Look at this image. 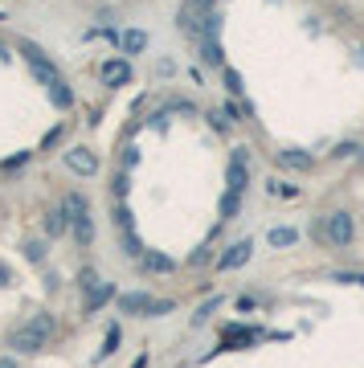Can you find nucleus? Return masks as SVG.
<instances>
[{
	"label": "nucleus",
	"instance_id": "28",
	"mask_svg": "<svg viewBox=\"0 0 364 368\" xmlns=\"http://www.w3.org/2000/svg\"><path fill=\"white\" fill-rule=\"evenodd\" d=\"M127 189H131V180H127V172H119L115 176V196H127Z\"/></svg>",
	"mask_w": 364,
	"mask_h": 368
},
{
	"label": "nucleus",
	"instance_id": "18",
	"mask_svg": "<svg viewBox=\"0 0 364 368\" xmlns=\"http://www.w3.org/2000/svg\"><path fill=\"white\" fill-rule=\"evenodd\" d=\"M245 180H250V168L245 164H229V193H242Z\"/></svg>",
	"mask_w": 364,
	"mask_h": 368
},
{
	"label": "nucleus",
	"instance_id": "12",
	"mask_svg": "<svg viewBox=\"0 0 364 368\" xmlns=\"http://www.w3.org/2000/svg\"><path fill=\"white\" fill-rule=\"evenodd\" d=\"M119 46H123V53H144L147 49V33L144 29H127V33H119Z\"/></svg>",
	"mask_w": 364,
	"mask_h": 368
},
{
	"label": "nucleus",
	"instance_id": "6",
	"mask_svg": "<svg viewBox=\"0 0 364 368\" xmlns=\"http://www.w3.org/2000/svg\"><path fill=\"white\" fill-rule=\"evenodd\" d=\"M250 254H254V242H234V245H225L221 250V258H217V270H238L250 262Z\"/></svg>",
	"mask_w": 364,
	"mask_h": 368
},
{
	"label": "nucleus",
	"instance_id": "10",
	"mask_svg": "<svg viewBox=\"0 0 364 368\" xmlns=\"http://www.w3.org/2000/svg\"><path fill=\"white\" fill-rule=\"evenodd\" d=\"M278 164H283V168H295V172H307L311 168V156L299 151V147H287V151H278Z\"/></svg>",
	"mask_w": 364,
	"mask_h": 368
},
{
	"label": "nucleus",
	"instance_id": "26",
	"mask_svg": "<svg viewBox=\"0 0 364 368\" xmlns=\"http://www.w3.org/2000/svg\"><path fill=\"white\" fill-rule=\"evenodd\" d=\"M356 151H360L356 144H340L336 151H332V156H336V160H348V156H356Z\"/></svg>",
	"mask_w": 364,
	"mask_h": 368
},
{
	"label": "nucleus",
	"instance_id": "19",
	"mask_svg": "<svg viewBox=\"0 0 364 368\" xmlns=\"http://www.w3.org/2000/svg\"><path fill=\"white\" fill-rule=\"evenodd\" d=\"M107 299H115V287H107V282H102V291H98V294H90L82 311H86V315H95V311L102 307V303H107Z\"/></svg>",
	"mask_w": 364,
	"mask_h": 368
},
{
	"label": "nucleus",
	"instance_id": "16",
	"mask_svg": "<svg viewBox=\"0 0 364 368\" xmlns=\"http://www.w3.org/2000/svg\"><path fill=\"white\" fill-rule=\"evenodd\" d=\"M62 209H66V217H70V221H74V217H82V213H90V205H86V196H82V193H70Z\"/></svg>",
	"mask_w": 364,
	"mask_h": 368
},
{
	"label": "nucleus",
	"instance_id": "22",
	"mask_svg": "<svg viewBox=\"0 0 364 368\" xmlns=\"http://www.w3.org/2000/svg\"><path fill=\"white\" fill-rule=\"evenodd\" d=\"M238 200H242V193H225V200H221V213L229 217V213H238Z\"/></svg>",
	"mask_w": 364,
	"mask_h": 368
},
{
	"label": "nucleus",
	"instance_id": "31",
	"mask_svg": "<svg viewBox=\"0 0 364 368\" xmlns=\"http://www.w3.org/2000/svg\"><path fill=\"white\" fill-rule=\"evenodd\" d=\"M189 262H193V266H205V262H209V250H196V254L189 258Z\"/></svg>",
	"mask_w": 364,
	"mask_h": 368
},
{
	"label": "nucleus",
	"instance_id": "25",
	"mask_svg": "<svg viewBox=\"0 0 364 368\" xmlns=\"http://www.w3.org/2000/svg\"><path fill=\"white\" fill-rule=\"evenodd\" d=\"M115 225H119V229H131V213H127V205L115 209Z\"/></svg>",
	"mask_w": 364,
	"mask_h": 368
},
{
	"label": "nucleus",
	"instance_id": "23",
	"mask_svg": "<svg viewBox=\"0 0 364 368\" xmlns=\"http://www.w3.org/2000/svg\"><path fill=\"white\" fill-rule=\"evenodd\" d=\"M221 119H225V123H229V119L238 123V119H242V107H238V102H225V107H221Z\"/></svg>",
	"mask_w": 364,
	"mask_h": 368
},
{
	"label": "nucleus",
	"instance_id": "30",
	"mask_svg": "<svg viewBox=\"0 0 364 368\" xmlns=\"http://www.w3.org/2000/svg\"><path fill=\"white\" fill-rule=\"evenodd\" d=\"M234 164H250V147H234Z\"/></svg>",
	"mask_w": 364,
	"mask_h": 368
},
{
	"label": "nucleus",
	"instance_id": "4",
	"mask_svg": "<svg viewBox=\"0 0 364 368\" xmlns=\"http://www.w3.org/2000/svg\"><path fill=\"white\" fill-rule=\"evenodd\" d=\"M62 164H66L74 176H95L98 172V151H90V147H70V151L62 156Z\"/></svg>",
	"mask_w": 364,
	"mask_h": 368
},
{
	"label": "nucleus",
	"instance_id": "34",
	"mask_svg": "<svg viewBox=\"0 0 364 368\" xmlns=\"http://www.w3.org/2000/svg\"><path fill=\"white\" fill-rule=\"evenodd\" d=\"M213 0H189V8H209Z\"/></svg>",
	"mask_w": 364,
	"mask_h": 368
},
{
	"label": "nucleus",
	"instance_id": "27",
	"mask_svg": "<svg viewBox=\"0 0 364 368\" xmlns=\"http://www.w3.org/2000/svg\"><path fill=\"white\" fill-rule=\"evenodd\" d=\"M172 74H176V66H172L168 57H164V62H156V78H172Z\"/></svg>",
	"mask_w": 364,
	"mask_h": 368
},
{
	"label": "nucleus",
	"instance_id": "7",
	"mask_svg": "<svg viewBox=\"0 0 364 368\" xmlns=\"http://www.w3.org/2000/svg\"><path fill=\"white\" fill-rule=\"evenodd\" d=\"M70 238H74V245H78V250H90V245H95V217H90V213L74 217L70 221Z\"/></svg>",
	"mask_w": 364,
	"mask_h": 368
},
{
	"label": "nucleus",
	"instance_id": "9",
	"mask_svg": "<svg viewBox=\"0 0 364 368\" xmlns=\"http://www.w3.org/2000/svg\"><path fill=\"white\" fill-rule=\"evenodd\" d=\"M267 245H270V250L299 245V229H295V225H274V229H267Z\"/></svg>",
	"mask_w": 364,
	"mask_h": 368
},
{
	"label": "nucleus",
	"instance_id": "35",
	"mask_svg": "<svg viewBox=\"0 0 364 368\" xmlns=\"http://www.w3.org/2000/svg\"><path fill=\"white\" fill-rule=\"evenodd\" d=\"M360 62H364V49H360Z\"/></svg>",
	"mask_w": 364,
	"mask_h": 368
},
{
	"label": "nucleus",
	"instance_id": "24",
	"mask_svg": "<svg viewBox=\"0 0 364 368\" xmlns=\"http://www.w3.org/2000/svg\"><path fill=\"white\" fill-rule=\"evenodd\" d=\"M225 86H229L234 95H242V74H238V70H225Z\"/></svg>",
	"mask_w": 364,
	"mask_h": 368
},
{
	"label": "nucleus",
	"instance_id": "21",
	"mask_svg": "<svg viewBox=\"0 0 364 368\" xmlns=\"http://www.w3.org/2000/svg\"><path fill=\"white\" fill-rule=\"evenodd\" d=\"M115 348H119V327L111 323L107 327V343H102V356H115Z\"/></svg>",
	"mask_w": 364,
	"mask_h": 368
},
{
	"label": "nucleus",
	"instance_id": "11",
	"mask_svg": "<svg viewBox=\"0 0 364 368\" xmlns=\"http://www.w3.org/2000/svg\"><path fill=\"white\" fill-rule=\"evenodd\" d=\"M46 233H49V238L70 233V217H66V209H49V213H46Z\"/></svg>",
	"mask_w": 364,
	"mask_h": 368
},
{
	"label": "nucleus",
	"instance_id": "1",
	"mask_svg": "<svg viewBox=\"0 0 364 368\" xmlns=\"http://www.w3.org/2000/svg\"><path fill=\"white\" fill-rule=\"evenodd\" d=\"M316 242L328 245V250H348L356 242V217L348 209H332L316 221Z\"/></svg>",
	"mask_w": 364,
	"mask_h": 368
},
{
	"label": "nucleus",
	"instance_id": "29",
	"mask_svg": "<svg viewBox=\"0 0 364 368\" xmlns=\"http://www.w3.org/2000/svg\"><path fill=\"white\" fill-rule=\"evenodd\" d=\"M29 156H33V151H17L13 160H4V168H21V164H25V160H29Z\"/></svg>",
	"mask_w": 364,
	"mask_h": 368
},
{
	"label": "nucleus",
	"instance_id": "32",
	"mask_svg": "<svg viewBox=\"0 0 364 368\" xmlns=\"http://www.w3.org/2000/svg\"><path fill=\"white\" fill-rule=\"evenodd\" d=\"M8 282H13V270H8V266H0V287H8Z\"/></svg>",
	"mask_w": 364,
	"mask_h": 368
},
{
	"label": "nucleus",
	"instance_id": "3",
	"mask_svg": "<svg viewBox=\"0 0 364 368\" xmlns=\"http://www.w3.org/2000/svg\"><path fill=\"white\" fill-rule=\"evenodd\" d=\"M49 343V336H41V332H33L29 323H21V327H13L8 336H4V348H13L17 356H37L41 348Z\"/></svg>",
	"mask_w": 364,
	"mask_h": 368
},
{
	"label": "nucleus",
	"instance_id": "20",
	"mask_svg": "<svg viewBox=\"0 0 364 368\" xmlns=\"http://www.w3.org/2000/svg\"><path fill=\"white\" fill-rule=\"evenodd\" d=\"M196 46H201V57H205V62H221L217 37H196Z\"/></svg>",
	"mask_w": 364,
	"mask_h": 368
},
{
	"label": "nucleus",
	"instance_id": "13",
	"mask_svg": "<svg viewBox=\"0 0 364 368\" xmlns=\"http://www.w3.org/2000/svg\"><path fill=\"white\" fill-rule=\"evenodd\" d=\"M78 287H82V294H86V299H90V294H98V291H102L98 270L95 266H82V270H78Z\"/></svg>",
	"mask_w": 364,
	"mask_h": 368
},
{
	"label": "nucleus",
	"instance_id": "14",
	"mask_svg": "<svg viewBox=\"0 0 364 368\" xmlns=\"http://www.w3.org/2000/svg\"><path fill=\"white\" fill-rule=\"evenodd\" d=\"M21 254H25V262H33V266H41L49 258V245L46 242H37V238H29V242L21 245Z\"/></svg>",
	"mask_w": 364,
	"mask_h": 368
},
{
	"label": "nucleus",
	"instance_id": "15",
	"mask_svg": "<svg viewBox=\"0 0 364 368\" xmlns=\"http://www.w3.org/2000/svg\"><path fill=\"white\" fill-rule=\"evenodd\" d=\"M25 323H29L33 332H41V336H49V340H53V332H58V323H53V315H49V311H37V315H29Z\"/></svg>",
	"mask_w": 364,
	"mask_h": 368
},
{
	"label": "nucleus",
	"instance_id": "5",
	"mask_svg": "<svg viewBox=\"0 0 364 368\" xmlns=\"http://www.w3.org/2000/svg\"><path fill=\"white\" fill-rule=\"evenodd\" d=\"M98 78H102V86H111V90H115V86H127V82H131V66H127L123 57H107V62L98 66Z\"/></svg>",
	"mask_w": 364,
	"mask_h": 368
},
{
	"label": "nucleus",
	"instance_id": "33",
	"mask_svg": "<svg viewBox=\"0 0 364 368\" xmlns=\"http://www.w3.org/2000/svg\"><path fill=\"white\" fill-rule=\"evenodd\" d=\"M0 368H21V364H17V356H0Z\"/></svg>",
	"mask_w": 364,
	"mask_h": 368
},
{
	"label": "nucleus",
	"instance_id": "2",
	"mask_svg": "<svg viewBox=\"0 0 364 368\" xmlns=\"http://www.w3.org/2000/svg\"><path fill=\"white\" fill-rule=\"evenodd\" d=\"M115 299H119L123 315H140V319H160V315H172V311H176L172 299H151V294H144V291H123V294H115Z\"/></svg>",
	"mask_w": 364,
	"mask_h": 368
},
{
	"label": "nucleus",
	"instance_id": "17",
	"mask_svg": "<svg viewBox=\"0 0 364 368\" xmlns=\"http://www.w3.org/2000/svg\"><path fill=\"white\" fill-rule=\"evenodd\" d=\"M267 193L278 196V200H295V196H299V189H295V184H287V180H267Z\"/></svg>",
	"mask_w": 364,
	"mask_h": 368
},
{
	"label": "nucleus",
	"instance_id": "8",
	"mask_svg": "<svg viewBox=\"0 0 364 368\" xmlns=\"http://www.w3.org/2000/svg\"><path fill=\"white\" fill-rule=\"evenodd\" d=\"M140 266H144V274H172L176 262H172L168 254H160V250H144L140 254Z\"/></svg>",
	"mask_w": 364,
	"mask_h": 368
}]
</instances>
